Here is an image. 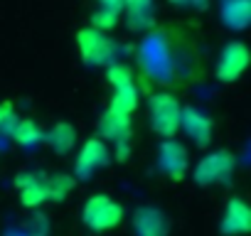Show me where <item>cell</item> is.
Masks as SVG:
<instances>
[{
    "instance_id": "44dd1931",
    "label": "cell",
    "mask_w": 251,
    "mask_h": 236,
    "mask_svg": "<svg viewBox=\"0 0 251 236\" xmlns=\"http://www.w3.org/2000/svg\"><path fill=\"white\" fill-rule=\"evenodd\" d=\"M128 155H131V141H118V143H113V158H116L118 163H126V160H128Z\"/></svg>"
},
{
    "instance_id": "2e32d148",
    "label": "cell",
    "mask_w": 251,
    "mask_h": 236,
    "mask_svg": "<svg viewBox=\"0 0 251 236\" xmlns=\"http://www.w3.org/2000/svg\"><path fill=\"white\" fill-rule=\"evenodd\" d=\"M222 20L229 30H246L251 23V0H222Z\"/></svg>"
},
{
    "instance_id": "ac0fdd59",
    "label": "cell",
    "mask_w": 251,
    "mask_h": 236,
    "mask_svg": "<svg viewBox=\"0 0 251 236\" xmlns=\"http://www.w3.org/2000/svg\"><path fill=\"white\" fill-rule=\"evenodd\" d=\"M10 138L23 145V148H35L45 141V133L40 131V126L32 121V118H18L10 128Z\"/></svg>"
},
{
    "instance_id": "5b68a950",
    "label": "cell",
    "mask_w": 251,
    "mask_h": 236,
    "mask_svg": "<svg viewBox=\"0 0 251 236\" xmlns=\"http://www.w3.org/2000/svg\"><path fill=\"white\" fill-rule=\"evenodd\" d=\"M234 167H236V163L229 150H212L195 163L192 180L202 187H217V185H224L231 180Z\"/></svg>"
},
{
    "instance_id": "6da1fadb",
    "label": "cell",
    "mask_w": 251,
    "mask_h": 236,
    "mask_svg": "<svg viewBox=\"0 0 251 236\" xmlns=\"http://www.w3.org/2000/svg\"><path fill=\"white\" fill-rule=\"evenodd\" d=\"M106 79L113 89L108 108H113L123 116H133L138 108V101H141V91L133 79V69L123 62H113L106 67Z\"/></svg>"
},
{
    "instance_id": "7a4b0ae2",
    "label": "cell",
    "mask_w": 251,
    "mask_h": 236,
    "mask_svg": "<svg viewBox=\"0 0 251 236\" xmlns=\"http://www.w3.org/2000/svg\"><path fill=\"white\" fill-rule=\"evenodd\" d=\"M148 116H151V128L155 136L165 138H175L180 131V118H182V103L168 94V91H158L151 94L148 98Z\"/></svg>"
},
{
    "instance_id": "7c38bea8",
    "label": "cell",
    "mask_w": 251,
    "mask_h": 236,
    "mask_svg": "<svg viewBox=\"0 0 251 236\" xmlns=\"http://www.w3.org/2000/svg\"><path fill=\"white\" fill-rule=\"evenodd\" d=\"M133 234L136 236H168L170 221L158 207H138L133 212Z\"/></svg>"
},
{
    "instance_id": "9a60e30c",
    "label": "cell",
    "mask_w": 251,
    "mask_h": 236,
    "mask_svg": "<svg viewBox=\"0 0 251 236\" xmlns=\"http://www.w3.org/2000/svg\"><path fill=\"white\" fill-rule=\"evenodd\" d=\"M99 8L91 13V25L101 32H108L118 25V20L123 18V0H96Z\"/></svg>"
},
{
    "instance_id": "ffe728a7",
    "label": "cell",
    "mask_w": 251,
    "mask_h": 236,
    "mask_svg": "<svg viewBox=\"0 0 251 236\" xmlns=\"http://www.w3.org/2000/svg\"><path fill=\"white\" fill-rule=\"evenodd\" d=\"M15 121H18V118H15L13 103L10 101H3V103H0V133H10V128H13Z\"/></svg>"
},
{
    "instance_id": "277c9868",
    "label": "cell",
    "mask_w": 251,
    "mask_h": 236,
    "mask_svg": "<svg viewBox=\"0 0 251 236\" xmlns=\"http://www.w3.org/2000/svg\"><path fill=\"white\" fill-rule=\"evenodd\" d=\"M81 221L91 231H111L123 221V204L108 194H91L81 207Z\"/></svg>"
},
{
    "instance_id": "52a82bcc",
    "label": "cell",
    "mask_w": 251,
    "mask_h": 236,
    "mask_svg": "<svg viewBox=\"0 0 251 236\" xmlns=\"http://www.w3.org/2000/svg\"><path fill=\"white\" fill-rule=\"evenodd\" d=\"M111 163V148L106 141L89 138L79 148V155L74 160V180H91L99 170H103Z\"/></svg>"
},
{
    "instance_id": "e0dca14e",
    "label": "cell",
    "mask_w": 251,
    "mask_h": 236,
    "mask_svg": "<svg viewBox=\"0 0 251 236\" xmlns=\"http://www.w3.org/2000/svg\"><path fill=\"white\" fill-rule=\"evenodd\" d=\"M45 143H47L57 155H67V153H72L74 145H76V128H74L72 123H67V121H59V123H54V126L50 128V133L45 136Z\"/></svg>"
},
{
    "instance_id": "ba28073f",
    "label": "cell",
    "mask_w": 251,
    "mask_h": 236,
    "mask_svg": "<svg viewBox=\"0 0 251 236\" xmlns=\"http://www.w3.org/2000/svg\"><path fill=\"white\" fill-rule=\"evenodd\" d=\"M158 167L163 170V175H168L175 182L185 180L187 172H190L187 148L177 138H165L160 143V148H158Z\"/></svg>"
},
{
    "instance_id": "d6986e66",
    "label": "cell",
    "mask_w": 251,
    "mask_h": 236,
    "mask_svg": "<svg viewBox=\"0 0 251 236\" xmlns=\"http://www.w3.org/2000/svg\"><path fill=\"white\" fill-rule=\"evenodd\" d=\"M74 185H76L74 175H52L50 177V199L64 202L69 197V192L74 189Z\"/></svg>"
},
{
    "instance_id": "8992f818",
    "label": "cell",
    "mask_w": 251,
    "mask_h": 236,
    "mask_svg": "<svg viewBox=\"0 0 251 236\" xmlns=\"http://www.w3.org/2000/svg\"><path fill=\"white\" fill-rule=\"evenodd\" d=\"M249 59H251V52L244 42L239 40H231L222 47L219 57H217V64H214V76L224 84H231L236 79L244 76V71L249 69Z\"/></svg>"
},
{
    "instance_id": "8fae6325",
    "label": "cell",
    "mask_w": 251,
    "mask_h": 236,
    "mask_svg": "<svg viewBox=\"0 0 251 236\" xmlns=\"http://www.w3.org/2000/svg\"><path fill=\"white\" fill-rule=\"evenodd\" d=\"M180 131H185V136L197 145V148H207L212 143V118L200 111V108H182V118H180Z\"/></svg>"
},
{
    "instance_id": "4fadbf2b",
    "label": "cell",
    "mask_w": 251,
    "mask_h": 236,
    "mask_svg": "<svg viewBox=\"0 0 251 236\" xmlns=\"http://www.w3.org/2000/svg\"><path fill=\"white\" fill-rule=\"evenodd\" d=\"M131 116H123L113 108L106 106V111L99 118V138L106 143H118V141H131Z\"/></svg>"
},
{
    "instance_id": "5bb4252c",
    "label": "cell",
    "mask_w": 251,
    "mask_h": 236,
    "mask_svg": "<svg viewBox=\"0 0 251 236\" xmlns=\"http://www.w3.org/2000/svg\"><path fill=\"white\" fill-rule=\"evenodd\" d=\"M123 18L136 32L151 30L155 23V0H123Z\"/></svg>"
},
{
    "instance_id": "7402d4cb",
    "label": "cell",
    "mask_w": 251,
    "mask_h": 236,
    "mask_svg": "<svg viewBox=\"0 0 251 236\" xmlns=\"http://www.w3.org/2000/svg\"><path fill=\"white\" fill-rule=\"evenodd\" d=\"M177 8H187V10H204L209 5V0H170Z\"/></svg>"
},
{
    "instance_id": "30bf717a",
    "label": "cell",
    "mask_w": 251,
    "mask_h": 236,
    "mask_svg": "<svg viewBox=\"0 0 251 236\" xmlns=\"http://www.w3.org/2000/svg\"><path fill=\"white\" fill-rule=\"evenodd\" d=\"M219 229L224 236H246L251 231V207L241 197H231L222 212Z\"/></svg>"
},
{
    "instance_id": "9c48e42d",
    "label": "cell",
    "mask_w": 251,
    "mask_h": 236,
    "mask_svg": "<svg viewBox=\"0 0 251 236\" xmlns=\"http://www.w3.org/2000/svg\"><path fill=\"white\" fill-rule=\"evenodd\" d=\"M15 189L20 197V204L27 209H35L45 202H50V175L45 172H23L15 180Z\"/></svg>"
},
{
    "instance_id": "3957f363",
    "label": "cell",
    "mask_w": 251,
    "mask_h": 236,
    "mask_svg": "<svg viewBox=\"0 0 251 236\" xmlns=\"http://www.w3.org/2000/svg\"><path fill=\"white\" fill-rule=\"evenodd\" d=\"M76 52L86 67H108L116 62L118 45L96 27H81L76 32Z\"/></svg>"
}]
</instances>
